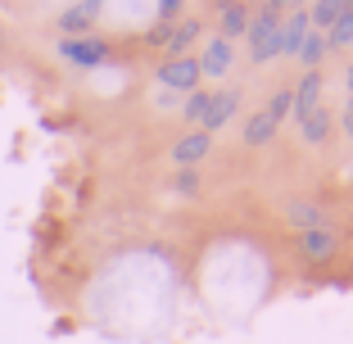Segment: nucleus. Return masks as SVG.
<instances>
[{"mask_svg":"<svg viewBox=\"0 0 353 344\" xmlns=\"http://www.w3.org/2000/svg\"><path fill=\"white\" fill-rule=\"evenodd\" d=\"M326 50H353V0L349 5H340V19H335V28L326 32Z\"/></svg>","mask_w":353,"mask_h":344,"instance_id":"obj_14","label":"nucleus"},{"mask_svg":"<svg viewBox=\"0 0 353 344\" xmlns=\"http://www.w3.org/2000/svg\"><path fill=\"white\" fill-rule=\"evenodd\" d=\"M195 37H199V19H181L172 28V37H168V45H163L168 59H181V54H186V45L195 41Z\"/></svg>","mask_w":353,"mask_h":344,"instance_id":"obj_15","label":"nucleus"},{"mask_svg":"<svg viewBox=\"0 0 353 344\" xmlns=\"http://www.w3.org/2000/svg\"><path fill=\"white\" fill-rule=\"evenodd\" d=\"M250 19H254L250 5H222V10H218V37L236 45V37L250 32Z\"/></svg>","mask_w":353,"mask_h":344,"instance_id":"obj_9","label":"nucleus"},{"mask_svg":"<svg viewBox=\"0 0 353 344\" xmlns=\"http://www.w3.org/2000/svg\"><path fill=\"white\" fill-rule=\"evenodd\" d=\"M326 32H312L308 28V37H303V45H299V54L294 59L303 63V73H322V63H326Z\"/></svg>","mask_w":353,"mask_h":344,"instance_id":"obj_11","label":"nucleus"},{"mask_svg":"<svg viewBox=\"0 0 353 344\" xmlns=\"http://www.w3.org/2000/svg\"><path fill=\"white\" fill-rule=\"evenodd\" d=\"M340 123H344V132L353 136V95H349V100H344V109H340Z\"/></svg>","mask_w":353,"mask_h":344,"instance_id":"obj_22","label":"nucleus"},{"mask_svg":"<svg viewBox=\"0 0 353 344\" xmlns=\"http://www.w3.org/2000/svg\"><path fill=\"white\" fill-rule=\"evenodd\" d=\"M195 59H199V73H204V77H227L231 73V59H236V45L222 41V37H213Z\"/></svg>","mask_w":353,"mask_h":344,"instance_id":"obj_6","label":"nucleus"},{"mask_svg":"<svg viewBox=\"0 0 353 344\" xmlns=\"http://www.w3.org/2000/svg\"><path fill=\"white\" fill-rule=\"evenodd\" d=\"M303 37H308V14L303 10L285 14V19H281V54H299Z\"/></svg>","mask_w":353,"mask_h":344,"instance_id":"obj_12","label":"nucleus"},{"mask_svg":"<svg viewBox=\"0 0 353 344\" xmlns=\"http://www.w3.org/2000/svg\"><path fill=\"white\" fill-rule=\"evenodd\" d=\"M281 19H285L281 5H263V10H254L250 32H245V41H250V63H272L281 54Z\"/></svg>","mask_w":353,"mask_h":344,"instance_id":"obj_1","label":"nucleus"},{"mask_svg":"<svg viewBox=\"0 0 353 344\" xmlns=\"http://www.w3.org/2000/svg\"><path fill=\"white\" fill-rule=\"evenodd\" d=\"M290 105H294V95H290V86H285V91H276V95L268 100V105H263V114H272V118L281 123V118L290 114Z\"/></svg>","mask_w":353,"mask_h":344,"instance_id":"obj_20","label":"nucleus"},{"mask_svg":"<svg viewBox=\"0 0 353 344\" xmlns=\"http://www.w3.org/2000/svg\"><path fill=\"white\" fill-rule=\"evenodd\" d=\"M344 86H349V91H353V63H349V68H344Z\"/></svg>","mask_w":353,"mask_h":344,"instance_id":"obj_23","label":"nucleus"},{"mask_svg":"<svg viewBox=\"0 0 353 344\" xmlns=\"http://www.w3.org/2000/svg\"><path fill=\"white\" fill-rule=\"evenodd\" d=\"M290 95H294V105H290L294 123H303V118H308L312 109L322 105V73H303L299 82L290 86Z\"/></svg>","mask_w":353,"mask_h":344,"instance_id":"obj_7","label":"nucleus"},{"mask_svg":"<svg viewBox=\"0 0 353 344\" xmlns=\"http://www.w3.org/2000/svg\"><path fill=\"white\" fill-rule=\"evenodd\" d=\"M59 59L77 63V68H95V63L109 59V45L100 37H63L59 41Z\"/></svg>","mask_w":353,"mask_h":344,"instance_id":"obj_4","label":"nucleus"},{"mask_svg":"<svg viewBox=\"0 0 353 344\" xmlns=\"http://www.w3.org/2000/svg\"><path fill=\"white\" fill-rule=\"evenodd\" d=\"M308 28L312 32H331L335 19H340V0H317V5H308Z\"/></svg>","mask_w":353,"mask_h":344,"instance_id":"obj_17","label":"nucleus"},{"mask_svg":"<svg viewBox=\"0 0 353 344\" xmlns=\"http://www.w3.org/2000/svg\"><path fill=\"white\" fill-rule=\"evenodd\" d=\"M208 150H213V136H204V132H186V136H181V141L172 145V163L190 172L195 163H204Z\"/></svg>","mask_w":353,"mask_h":344,"instance_id":"obj_8","label":"nucleus"},{"mask_svg":"<svg viewBox=\"0 0 353 344\" xmlns=\"http://www.w3.org/2000/svg\"><path fill=\"white\" fill-rule=\"evenodd\" d=\"M236 109H240V91H213V100H208V114L199 118V132L204 136H213V132H222V127L236 118Z\"/></svg>","mask_w":353,"mask_h":344,"instance_id":"obj_5","label":"nucleus"},{"mask_svg":"<svg viewBox=\"0 0 353 344\" xmlns=\"http://www.w3.org/2000/svg\"><path fill=\"white\" fill-rule=\"evenodd\" d=\"M331 127H335V114H331L326 105H317V109H312V114L299 123V132H303V141H308V145H322L326 136H331Z\"/></svg>","mask_w":353,"mask_h":344,"instance_id":"obj_13","label":"nucleus"},{"mask_svg":"<svg viewBox=\"0 0 353 344\" xmlns=\"http://www.w3.org/2000/svg\"><path fill=\"white\" fill-rule=\"evenodd\" d=\"M208 100H213V91H190V95H186V105H181V118L199 127V118L208 114Z\"/></svg>","mask_w":353,"mask_h":344,"instance_id":"obj_19","label":"nucleus"},{"mask_svg":"<svg viewBox=\"0 0 353 344\" xmlns=\"http://www.w3.org/2000/svg\"><path fill=\"white\" fill-rule=\"evenodd\" d=\"M154 14H159V23H172L176 14H181V0H163V5H159Z\"/></svg>","mask_w":353,"mask_h":344,"instance_id":"obj_21","label":"nucleus"},{"mask_svg":"<svg viewBox=\"0 0 353 344\" xmlns=\"http://www.w3.org/2000/svg\"><path fill=\"white\" fill-rule=\"evenodd\" d=\"M294 250H299L308 263H326V259H335V254H340V231H335V227L299 231V236H294Z\"/></svg>","mask_w":353,"mask_h":344,"instance_id":"obj_3","label":"nucleus"},{"mask_svg":"<svg viewBox=\"0 0 353 344\" xmlns=\"http://www.w3.org/2000/svg\"><path fill=\"white\" fill-rule=\"evenodd\" d=\"M290 222L299 231H312V227H326V218H322V209H317V204H308V199H290Z\"/></svg>","mask_w":353,"mask_h":344,"instance_id":"obj_18","label":"nucleus"},{"mask_svg":"<svg viewBox=\"0 0 353 344\" xmlns=\"http://www.w3.org/2000/svg\"><path fill=\"white\" fill-rule=\"evenodd\" d=\"M276 118H272V114H263V109H259V114H254L250 118V123H245V145H268V141H272V136H276Z\"/></svg>","mask_w":353,"mask_h":344,"instance_id":"obj_16","label":"nucleus"},{"mask_svg":"<svg viewBox=\"0 0 353 344\" xmlns=\"http://www.w3.org/2000/svg\"><path fill=\"white\" fill-rule=\"evenodd\" d=\"M199 82H204V73H199V59L195 54H181V59H163L159 63V86H168V91H199Z\"/></svg>","mask_w":353,"mask_h":344,"instance_id":"obj_2","label":"nucleus"},{"mask_svg":"<svg viewBox=\"0 0 353 344\" xmlns=\"http://www.w3.org/2000/svg\"><path fill=\"white\" fill-rule=\"evenodd\" d=\"M95 19H100V5H95V0H86V5H68V10L59 14V28L68 32V37H86Z\"/></svg>","mask_w":353,"mask_h":344,"instance_id":"obj_10","label":"nucleus"}]
</instances>
